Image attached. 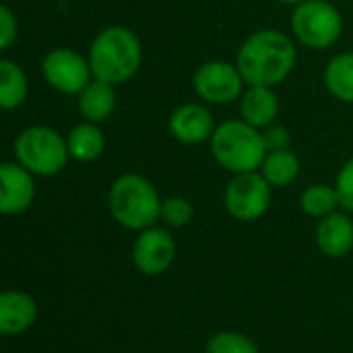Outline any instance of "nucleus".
<instances>
[{
	"mask_svg": "<svg viewBox=\"0 0 353 353\" xmlns=\"http://www.w3.org/2000/svg\"><path fill=\"white\" fill-rule=\"evenodd\" d=\"M235 65L248 85L276 88L295 71L297 42L281 30H258L237 48Z\"/></svg>",
	"mask_w": 353,
	"mask_h": 353,
	"instance_id": "obj_1",
	"label": "nucleus"
},
{
	"mask_svg": "<svg viewBox=\"0 0 353 353\" xmlns=\"http://www.w3.org/2000/svg\"><path fill=\"white\" fill-rule=\"evenodd\" d=\"M88 61L94 79L121 85L133 79L141 69L143 46L133 30L125 26H110L92 40Z\"/></svg>",
	"mask_w": 353,
	"mask_h": 353,
	"instance_id": "obj_2",
	"label": "nucleus"
},
{
	"mask_svg": "<svg viewBox=\"0 0 353 353\" xmlns=\"http://www.w3.org/2000/svg\"><path fill=\"white\" fill-rule=\"evenodd\" d=\"M162 198L156 185L143 174L125 172L108 190L110 216L127 231H143L160 221Z\"/></svg>",
	"mask_w": 353,
	"mask_h": 353,
	"instance_id": "obj_3",
	"label": "nucleus"
},
{
	"mask_svg": "<svg viewBox=\"0 0 353 353\" xmlns=\"http://www.w3.org/2000/svg\"><path fill=\"white\" fill-rule=\"evenodd\" d=\"M208 145L214 162L231 174L258 170L268 152L262 131L243 119L219 123Z\"/></svg>",
	"mask_w": 353,
	"mask_h": 353,
	"instance_id": "obj_4",
	"label": "nucleus"
},
{
	"mask_svg": "<svg viewBox=\"0 0 353 353\" xmlns=\"http://www.w3.org/2000/svg\"><path fill=\"white\" fill-rule=\"evenodd\" d=\"M291 36L307 50L332 48L345 30L341 11L330 0H303L291 11Z\"/></svg>",
	"mask_w": 353,
	"mask_h": 353,
	"instance_id": "obj_5",
	"label": "nucleus"
},
{
	"mask_svg": "<svg viewBox=\"0 0 353 353\" xmlns=\"http://www.w3.org/2000/svg\"><path fill=\"white\" fill-rule=\"evenodd\" d=\"M15 158L34 176H54L69 162L67 137L46 125L23 129L15 139Z\"/></svg>",
	"mask_w": 353,
	"mask_h": 353,
	"instance_id": "obj_6",
	"label": "nucleus"
},
{
	"mask_svg": "<svg viewBox=\"0 0 353 353\" xmlns=\"http://www.w3.org/2000/svg\"><path fill=\"white\" fill-rule=\"evenodd\" d=\"M272 204V188L260 170L233 174L225 188V208L241 223L260 221Z\"/></svg>",
	"mask_w": 353,
	"mask_h": 353,
	"instance_id": "obj_7",
	"label": "nucleus"
},
{
	"mask_svg": "<svg viewBox=\"0 0 353 353\" xmlns=\"http://www.w3.org/2000/svg\"><path fill=\"white\" fill-rule=\"evenodd\" d=\"M245 79L241 77L235 63L229 61H206L192 77V88L208 106H229L237 102L245 90Z\"/></svg>",
	"mask_w": 353,
	"mask_h": 353,
	"instance_id": "obj_8",
	"label": "nucleus"
},
{
	"mask_svg": "<svg viewBox=\"0 0 353 353\" xmlns=\"http://www.w3.org/2000/svg\"><path fill=\"white\" fill-rule=\"evenodd\" d=\"M42 75L52 90L65 96H77L94 79L88 57L67 46L52 48L44 57Z\"/></svg>",
	"mask_w": 353,
	"mask_h": 353,
	"instance_id": "obj_9",
	"label": "nucleus"
},
{
	"mask_svg": "<svg viewBox=\"0 0 353 353\" xmlns=\"http://www.w3.org/2000/svg\"><path fill=\"white\" fill-rule=\"evenodd\" d=\"M216 121L208 104L200 102H183L176 108H172L168 117V133L172 135L174 141L183 145H200L208 143L214 129Z\"/></svg>",
	"mask_w": 353,
	"mask_h": 353,
	"instance_id": "obj_10",
	"label": "nucleus"
},
{
	"mask_svg": "<svg viewBox=\"0 0 353 353\" xmlns=\"http://www.w3.org/2000/svg\"><path fill=\"white\" fill-rule=\"evenodd\" d=\"M176 254L172 235L162 227H150L139 231L133 243V264L145 276H156L168 270Z\"/></svg>",
	"mask_w": 353,
	"mask_h": 353,
	"instance_id": "obj_11",
	"label": "nucleus"
},
{
	"mask_svg": "<svg viewBox=\"0 0 353 353\" xmlns=\"http://www.w3.org/2000/svg\"><path fill=\"white\" fill-rule=\"evenodd\" d=\"M36 198L34 174L19 162H0V214H23Z\"/></svg>",
	"mask_w": 353,
	"mask_h": 353,
	"instance_id": "obj_12",
	"label": "nucleus"
},
{
	"mask_svg": "<svg viewBox=\"0 0 353 353\" xmlns=\"http://www.w3.org/2000/svg\"><path fill=\"white\" fill-rule=\"evenodd\" d=\"M318 250L328 258H343L353 250V219L349 212H330L318 219L314 233Z\"/></svg>",
	"mask_w": 353,
	"mask_h": 353,
	"instance_id": "obj_13",
	"label": "nucleus"
},
{
	"mask_svg": "<svg viewBox=\"0 0 353 353\" xmlns=\"http://www.w3.org/2000/svg\"><path fill=\"white\" fill-rule=\"evenodd\" d=\"M239 102V119L250 123L256 129H266L268 125L276 123L281 114V100L274 88L264 85H245Z\"/></svg>",
	"mask_w": 353,
	"mask_h": 353,
	"instance_id": "obj_14",
	"label": "nucleus"
},
{
	"mask_svg": "<svg viewBox=\"0 0 353 353\" xmlns=\"http://www.w3.org/2000/svg\"><path fill=\"white\" fill-rule=\"evenodd\" d=\"M36 301L21 291L0 293V334H17L30 328L36 320Z\"/></svg>",
	"mask_w": 353,
	"mask_h": 353,
	"instance_id": "obj_15",
	"label": "nucleus"
},
{
	"mask_svg": "<svg viewBox=\"0 0 353 353\" xmlns=\"http://www.w3.org/2000/svg\"><path fill=\"white\" fill-rule=\"evenodd\" d=\"M77 108L81 117L90 123H104L117 110V90L112 83L92 79L77 94Z\"/></svg>",
	"mask_w": 353,
	"mask_h": 353,
	"instance_id": "obj_16",
	"label": "nucleus"
},
{
	"mask_svg": "<svg viewBox=\"0 0 353 353\" xmlns=\"http://www.w3.org/2000/svg\"><path fill=\"white\" fill-rule=\"evenodd\" d=\"M322 81L334 100L353 104V52H339L330 57L324 65Z\"/></svg>",
	"mask_w": 353,
	"mask_h": 353,
	"instance_id": "obj_17",
	"label": "nucleus"
},
{
	"mask_svg": "<svg viewBox=\"0 0 353 353\" xmlns=\"http://www.w3.org/2000/svg\"><path fill=\"white\" fill-rule=\"evenodd\" d=\"M260 174L270 183L272 190H283L289 188L301 172V160L299 156L291 150H272L266 152L262 164H260Z\"/></svg>",
	"mask_w": 353,
	"mask_h": 353,
	"instance_id": "obj_18",
	"label": "nucleus"
},
{
	"mask_svg": "<svg viewBox=\"0 0 353 353\" xmlns=\"http://www.w3.org/2000/svg\"><path fill=\"white\" fill-rule=\"evenodd\" d=\"M69 156L77 162H94L104 154L106 137L98 123L83 121L67 133Z\"/></svg>",
	"mask_w": 353,
	"mask_h": 353,
	"instance_id": "obj_19",
	"label": "nucleus"
},
{
	"mask_svg": "<svg viewBox=\"0 0 353 353\" xmlns=\"http://www.w3.org/2000/svg\"><path fill=\"white\" fill-rule=\"evenodd\" d=\"M28 92L26 71L9 59H0V110H17L28 100Z\"/></svg>",
	"mask_w": 353,
	"mask_h": 353,
	"instance_id": "obj_20",
	"label": "nucleus"
},
{
	"mask_svg": "<svg viewBox=\"0 0 353 353\" xmlns=\"http://www.w3.org/2000/svg\"><path fill=\"white\" fill-rule=\"evenodd\" d=\"M299 208L310 219H322L339 208V196L334 185L328 183H312L299 196Z\"/></svg>",
	"mask_w": 353,
	"mask_h": 353,
	"instance_id": "obj_21",
	"label": "nucleus"
},
{
	"mask_svg": "<svg viewBox=\"0 0 353 353\" xmlns=\"http://www.w3.org/2000/svg\"><path fill=\"white\" fill-rule=\"evenodd\" d=\"M196 216V208L192 204V200H188L185 196H168L162 198V206H160V221L170 227V229H181L188 227Z\"/></svg>",
	"mask_w": 353,
	"mask_h": 353,
	"instance_id": "obj_22",
	"label": "nucleus"
},
{
	"mask_svg": "<svg viewBox=\"0 0 353 353\" xmlns=\"http://www.w3.org/2000/svg\"><path fill=\"white\" fill-rule=\"evenodd\" d=\"M206 353H258V347L245 334L227 330V332L214 334L208 341Z\"/></svg>",
	"mask_w": 353,
	"mask_h": 353,
	"instance_id": "obj_23",
	"label": "nucleus"
},
{
	"mask_svg": "<svg viewBox=\"0 0 353 353\" xmlns=\"http://www.w3.org/2000/svg\"><path fill=\"white\" fill-rule=\"evenodd\" d=\"M334 190L339 196V208L353 214V156L345 160V164L339 168L336 179H334Z\"/></svg>",
	"mask_w": 353,
	"mask_h": 353,
	"instance_id": "obj_24",
	"label": "nucleus"
},
{
	"mask_svg": "<svg viewBox=\"0 0 353 353\" xmlns=\"http://www.w3.org/2000/svg\"><path fill=\"white\" fill-rule=\"evenodd\" d=\"M17 34H19V23L15 13L7 5L0 3V52H5L15 44Z\"/></svg>",
	"mask_w": 353,
	"mask_h": 353,
	"instance_id": "obj_25",
	"label": "nucleus"
},
{
	"mask_svg": "<svg viewBox=\"0 0 353 353\" xmlns=\"http://www.w3.org/2000/svg\"><path fill=\"white\" fill-rule=\"evenodd\" d=\"M262 137H264V143H266V150L272 152V150H285L291 145V133L285 125H279V123H272L268 125L266 129H262Z\"/></svg>",
	"mask_w": 353,
	"mask_h": 353,
	"instance_id": "obj_26",
	"label": "nucleus"
},
{
	"mask_svg": "<svg viewBox=\"0 0 353 353\" xmlns=\"http://www.w3.org/2000/svg\"><path fill=\"white\" fill-rule=\"evenodd\" d=\"M276 3H281V5H285V7H297V5H301L303 0H276Z\"/></svg>",
	"mask_w": 353,
	"mask_h": 353,
	"instance_id": "obj_27",
	"label": "nucleus"
}]
</instances>
